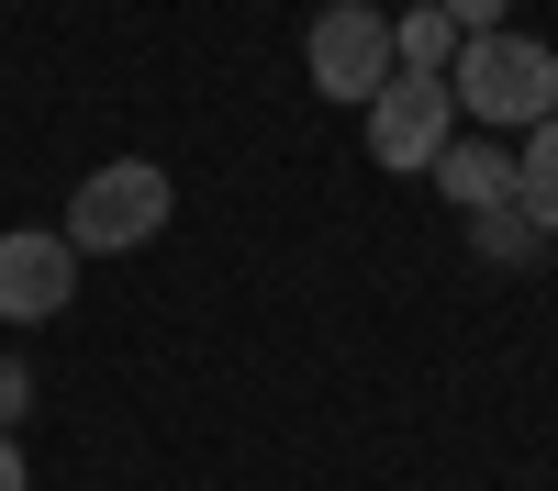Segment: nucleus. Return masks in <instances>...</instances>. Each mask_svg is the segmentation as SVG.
I'll use <instances>...</instances> for the list:
<instances>
[{"mask_svg":"<svg viewBox=\"0 0 558 491\" xmlns=\"http://www.w3.org/2000/svg\"><path fill=\"white\" fill-rule=\"evenodd\" d=\"M447 101H458V123H481V134H502L514 146V123L536 134L547 112H558V45H536V34H458V57H447Z\"/></svg>","mask_w":558,"mask_h":491,"instance_id":"obj_1","label":"nucleus"},{"mask_svg":"<svg viewBox=\"0 0 558 491\" xmlns=\"http://www.w3.org/2000/svg\"><path fill=\"white\" fill-rule=\"evenodd\" d=\"M168 212H179L168 168H157V157H112V168L78 179V201H68V246H78V257H134V246H157Z\"/></svg>","mask_w":558,"mask_h":491,"instance_id":"obj_2","label":"nucleus"},{"mask_svg":"<svg viewBox=\"0 0 558 491\" xmlns=\"http://www.w3.org/2000/svg\"><path fill=\"white\" fill-rule=\"evenodd\" d=\"M447 146H458V101H447V78H413V67H391L380 89H368V157H380V168L425 179Z\"/></svg>","mask_w":558,"mask_h":491,"instance_id":"obj_3","label":"nucleus"},{"mask_svg":"<svg viewBox=\"0 0 558 491\" xmlns=\"http://www.w3.org/2000/svg\"><path fill=\"white\" fill-rule=\"evenodd\" d=\"M302 67L324 101H357L368 112V89L391 78V12H368V0H324L313 34H302Z\"/></svg>","mask_w":558,"mask_h":491,"instance_id":"obj_4","label":"nucleus"},{"mask_svg":"<svg viewBox=\"0 0 558 491\" xmlns=\"http://www.w3.org/2000/svg\"><path fill=\"white\" fill-rule=\"evenodd\" d=\"M68 302H78V246L45 223H12L0 235V324H57Z\"/></svg>","mask_w":558,"mask_h":491,"instance_id":"obj_5","label":"nucleus"},{"mask_svg":"<svg viewBox=\"0 0 558 491\" xmlns=\"http://www.w3.org/2000/svg\"><path fill=\"white\" fill-rule=\"evenodd\" d=\"M425 179H436V191L470 212V223H481V212H514V146H502V134H458Z\"/></svg>","mask_w":558,"mask_h":491,"instance_id":"obj_6","label":"nucleus"},{"mask_svg":"<svg viewBox=\"0 0 558 491\" xmlns=\"http://www.w3.org/2000/svg\"><path fill=\"white\" fill-rule=\"evenodd\" d=\"M514 212L536 223V235H558V112L514 146Z\"/></svg>","mask_w":558,"mask_h":491,"instance_id":"obj_7","label":"nucleus"},{"mask_svg":"<svg viewBox=\"0 0 558 491\" xmlns=\"http://www.w3.org/2000/svg\"><path fill=\"white\" fill-rule=\"evenodd\" d=\"M447 57H458V23L436 12V0L391 12V67H413V78H447Z\"/></svg>","mask_w":558,"mask_h":491,"instance_id":"obj_8","label":"nucleus"},{"mask_svg":"<svg viewBox=\"0 0 558 491\" xmlns=\"http://www.w3.org/2000/svg\"><path fill=\"white\" fill-rule=\"evenodd\" d=\"M470 235H481V257H514V268H525V257L547 246V235H536V223H525V212H481V223H470Z\"/></svg>","mask_w":558,"mask_h":491,"instance_id":"obj_9","label":"nucleus"},{"mask_svg":"<svg viewBox=\"0 0 558 491\" xmlns=\"http://www.w3.org/2000/svg\"><path fill=\"white\" fill-rule=\"evenodd\" d=\"M436 12H447L458 34H502V23H514V0H436Z\"/></svg>","mask_w":558,"mask_h":491,"instance_id":"obj_10","label":"nucleus"},{"mask_svg":"<svg viewBox=\"0 0 558 491\" xmlns=\"http://www.w3.org/2000/svg\"><path fill=\"white\" fill-rule=\"evenodd\" d=\"M23 402H34V369H23V357H0V435L23 425Z\"/></svg>","mask_w":558,"mask_h":491,"instance_id":"obj_11","label":"nucleus"},{"mask_svg":"<svg viewBox=\"0 0 558 491\" xmlns=\"http://www.w3.org/2000/svg\"><path fill=\"white\" fill-rule=\"evenodd\" d=\"M0 491H34V469H23V446L0 435Z\"/></svg>","mask_w":558,"mask_h":491,"instance_id":"obj_12","label":"nucleus"}]
</instances>
